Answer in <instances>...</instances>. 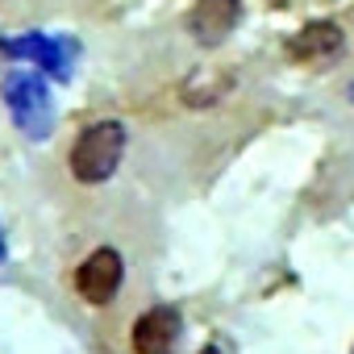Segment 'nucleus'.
I'll use <instances>...</instances> for the list:
<instances>
[{
    "label": "nucleus",
    "mask_w": 354,
    "mask_h": 354,
    "mask_svg": "<svg viewBox=\"0 0 354 354\" xmlns=\"http://www.w3.org/2000/svg\"><path fill=\"white\" fill-rule=\"evenodd\" d=\"M342 46H346V34H342L337 21H308L300 34L288 38L283 50H288L292 63H308V67H317V63H329L333 55H342Z\"/></svg>",
    "instance_id": "obj_5"
},
{
    "label": "nucleus",
    "mask_w": 354,
    "mask_h": 354,
    "mask_svg": "<svg viewBox=\"0 0 354 354\" xmlns=\"http://www.w3.org/2000/svg\"><path fill=\"white\" fill-rule=\"evenodd\" d=\"M125 125L121 121H96L88 125L75 142H71V154H67V167L80 184H104L113 180V171L121 167L125 158Z\"/></svg>",
    "instance_id": "obj_1"
},
{
    "label": "nucleus",
    "mask_w": 354,
    "mask_h": 354,
    "mask_svg": "<svg viewBox=\"0 0 354 354\" xmlns=\"http://www.w3.org/2000/svg\"><path fill=\"white\" fill-rule=\"evenodd\" d=\"M350 354H354V350H350Z\"/></svg>",
    "instance_id": "obj_9"
},
{
    "label": "nucleus",
    "mask_w": 354,
    "mask_h": 354,
    "mask_svg": "<svg viewBox=\"0 0 354 354\" xmlns=\"http://www.w3.org/2000/svg\"><path fill=\"white\" fill-rule=\"evenodd\" d=\"M129 342H133V354H171L175 342H180V313H175L171 304L146 308L133 321Z\"/></svg>",
    "instance_id": "obj_3"
},
{
    "label": "nucleus",
    "mask_w": 354,
    "mask_h": 354,
    "mask_svg": "<svg viewBox=\"0 0 354 354\" xmlns=\"http://www.w3.org/2000/svg\"><path fill=\"white\" fill-rule=\"evenodd\" d=\"M196 354H221V350H217V346H205V350H196Z\"/></svg>",
    "instance_id": "obj_7"
},
{
    "label": "nucleus",
    "mask_w": 354,
    "mask_h": 354,
    "mask_svg": "<svg viewBox=\"0 0 354 354\" xmlns=\"http://www.w3.org/2000/svg\"><path fill=\"white\" fill-rule=\"evenodd\" d=\"M0 259H5V242H0Z\"/></svg>",
    "instance_id": "obj_8"
},
{
    "label": "nucleus",
    "mask_w": 354,
    "mask_h": 354,
    "mask_svg": "<svg viewBox=\"0 0 354 354\" xmlns=\"http://www.w3.org/2000/svg\"><path fill=\"white\" fill-rule=\"evenodd\" d=\"M5 96H9V109H13L17 125L30 129L34 138H42L46 125H50V100H46V88H42L34 75H13L9 88H5Z\"/></svg>",
    "instance_id": "obj_6"
},
{
    "label": "nucleus",
    "mask_w": 354,
    "mask_h": 354,
    "mask_svg": "<svg viewBox=\"0 0 354 354\" xmlns=\"http://www.w3.org/2000/svg\"><path fill=\"white\" fill-rule=\"evenodd\" d=\"M121 283H125V263H121V254L113 250V246H100V250H92L80 267H75V292H80V300H88V304H109L117 292H121Z\"/></svg>",
    "instance_id": "obj_2"
},
{
    "label": "nucleus",
    "mask_w": 354,
    "mask_h": 354,
    "mask_svg": "<svg viewBox=\"0 0 354 354\" xmlns=\"http://www.w3.org/2000/svg\"><path fill=\"white\" fill-rule=\"evenodd\" d=\"M242 21V5L238 0H196L188 13V34L201 46H221Z\"/></svg>",
    "instance_id": "obj_4"
}]
</instances>
